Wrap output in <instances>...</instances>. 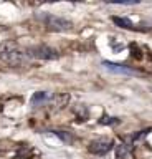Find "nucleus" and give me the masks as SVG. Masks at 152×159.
<instances>
[{"label":"nucleus","instance_id":"1","mask_svg":"<svg viewBox=\"0 0 152 159\" xmlns=\"http://www.w3.org/2000/svg\"><path fill=\"white\" fill-rule=\"evenodd\" d=\"M28 55L17 50V45L15 43H5L2 45V52H0V60L3 63L10 65V66H20L27 61Z\"/></svg>","mask_w":152,"mask_h":159},{"label":"nucleus","instance_id":"2","mask_svg":"<svg viewBox=\"0 0 152 159\" xmlns=\"http://www.w3.org/2000/svg\"><path fill=\"white\" fill-rule=\"evenodd\" d=\"M43 20V23L46 25L48 30L51 32H68V30L73 28V23L70 20L63 18V17H56V15H41L40 17Z\"/></svg>","mask_w":152,"mask_h":159},{"label":"nucleus","instance_id":"3","mask_svg":"<svg viewBox=\"0 0 152 159\" xmlns=\"http://www.w3.org/2000/svg\"><path fill=\"white\" fill-rule=\"evenodd\" d=\"M27 55L28 58H37V60H56L60 57L56 50L50 48L48 45H37V47L28 48Z\"/></svg>","mask_w":152,"mask_h":159},{"label":"nucleus","instance_id":"4","mask_svg":"<svg viewBox=\"0 0 152 159\" xmlns=\"http://www.w3.org/2000/svg\"><path fill=\"white\" fill-rule=\"evenodd\" d=\"M114 146V143L111 141V139H94L93 143H89V146H88V151L91 154H96V156H104L107 154L112 149Z\"/></svg>","mask_w":152,"mask_h":159},{"label":"nucleus","instance_id":"5","mask_svg":"<svg viewBox=\"0 0 152 159\" xmlns=\"http://www.w3.org/2000/svg\"><path fill=\"white\" fill-rule=\"evenodd\" d=\"M102 66H104V68L107 70V71L116 73V75H139V73H137L134 68L126 66V65H121V63H112V61H107V60H104V61H102Z\"/></svg>","mask_w":152,"mask_h":159},{"label":"nucleus","instance_id":"6","mask_svg":"<svg viewBox=\"0 0 152 159\" xmlns=\"http://www.w3.org/2000/svg\"><path fill=\"white\" fill-rule=\"evenodd\" d=\"M116 159H134V146L127 143H121L116 146Z\"/></svg>","mask_w":152,"mask_h":159},{"label":"nucleus","instance_id":"7","mask_svg":"<svg viewBox=\"0 0 152 159\" xmlns=\"http://www.w3.org/2000/svg\"><path fill=\"white\" fill-rule=\"evenodd\" d=\"M51 98H53L51 93H48V91H38V93H35V94L32 96L30 103H32L33 108H38V106H43V104L50 103Z\"/></svg>","mask_w":152,"mask_h":159},{"label":"nucleus","instance_id":"8","mask_svg":"<svg viewBox=\"0 0 152 159\" xmlns=\"http://www.w3.org/2000/svg\"><path fill=\"white\" fill-rule=\"evenodd\" d=\"M112 22H114L117 27H121V28H126V30H136L134 23H132L129 18H126V17H112Z\"/></svg>","mask_w":152,"mask_h":159},{"label":"nucleus","instance_id":"9","mask_svg":"<svg viewBox=\"0 0 152 159\" xmlns=\"http://www.w3.org/2000/svg\"><path fill=\"white\" fill-rule=\"evenodd\" d=\"M53 134H55L56 138H60L61 141L66 143V144H73V143H75V138H73V134L68 133V131H53Z\"/></svg>","mask_w":152,"mask_h":159},{"label":"nucleus","instance_id":"10","mask_svg":"<svg viewBox=\"0 0 152 159\" xmlns=\"http://www.w3.org/2000/svg\"><path fill=\"white\" fill-rule=\"evenodd\" d=\"M98 123H99V124H104V126H112V124H117V123H119V119H117L116 116H107V114H102Z\"/></svg>","mask_w":152,"mask_h":159},{"label":"nucleus","instance_id":"11","mask_svg":"<svg viewBox=\"0 0 152 159\" xmlns=\"http://www.w3.org/2000/svg\"><path fill=\"white\" fill-rule=\"evenodd\" d=\"M68 99H70V96H68V94H65V96H58L56 98V106L58 108H65L66 106V103H68Z\"/></svg>","mask_w":152,"mask_h":159},{"label":"nucleus","instance_id":"12","mask_svg":"<svg viewBox=\"0 0 152 159\" xmlns=\"http://www.w3.org/2000/svg\"><path fill=\"white\" fill-rule=\"evenodd\" d=\"M147 134H149V131H139L137 134H134V136H132V141L134 143H139V141H142V139H144Z\"/></svg>","mask_w":152,"mask_h":159},{"label":"nucleus","instance_id":"13","mask_svg":"<svg viewBox=\"0 0 152 159\" xmlns=\"http://www.w3.org/2000/svg\"><path fill=\"white\" fill-rule=\"evenodd\" d=\"M109 3H112V5H137L139 2L137 0H131V2H109Z\"/></svg>","mask_w":152,"mask_h":159}]
</instances>
